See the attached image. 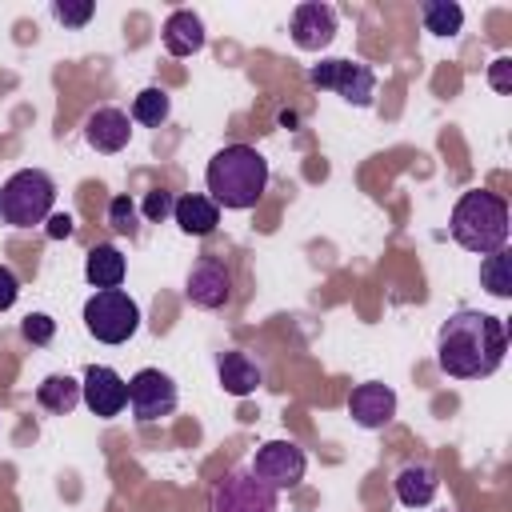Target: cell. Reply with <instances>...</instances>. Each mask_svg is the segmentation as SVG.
Segmentation results:
<instances>
[{
  "label": "cell",
  "mask_w": 512,
  "mask_h": 512,
  "mask_svg": "<svg viewBox=\"0 0 512 512\" xmlns=\"http://www.w3.org/2000/svg\"><path fill=\"white\" fill-rule=\"evenodd\" d=\"M348 416L360 428H384L396 416V392L388 384H380V380H364L348 396Z\"/></svg>",
  "instance_id": "13"
},
{
  "label": "cell",
  "mask_w": 512,
  "mask_h": 512,
  "mask_svg": "<svg viewBox=\"0 0 512 512\" xmlns=\"http://www.w3.org/2000/svg\"><path fill=\"white\" fill-rule=\"evenodd\" d=\"M80 400L88 404L92 416L112 420L128 404V380L116 368H108V364H88L84 368V380H80Z\"/></svg>",
  "instance_id": "11"
},
{
  "label": "cell",
  "mask_w": 512,
  "mask_h": 512,
  "mask_svg": "<svg viewBox=\"0 0 512 512\" xmlns=\"http://www.w3.org/2000/svg\"><path fill=\"white\" fill-rule=\"evenodd\" d=\"M448 232L468 252H480V256L500 252L508 244V200L488 192V188L460 192L452 220H448Z\"/></svg>",
  "instance_id": "3"
},
{
  "label": "cell",
  "mask_w": 512,
  "mask_h": 512,
  "mask_svg": "<svg viewBox=\"0 0 512 512\" xmlns=\"http://www.w3.org/2000/svg\"><path fill=\"white\" fill-rule=\"evenodd\" d=\"M392 484H396V500L404 508H428L440 492V476L428 464H404Z\"/></svg>",
  "instance_id": "17"
},
{
  "label": "cell",
  "mask_w": 512,
  "mask_h": 512,
  "mask_svg": "<svg viewBox=\"0 0 512 512\" xmlns=\"http://www.w3.org/2000/svg\"><path fill=\"white\" fill-rule=\"evenodd\" d=\"M16 296H20V276L8 264H0V312H8L16 304Z\"/></svg>",
  "instance_id": "29"
},
{
  "label": "cell",
  "mask_w": 512,
  "mask_h": 512,
  "mask_svg": "<svg viewBox=\"0 0 512 512\" xmlns=\"http://www.w3.org/2000/svg\"><path fill=\"white\" fill-rule=\"evenodd\" d=\"M304 468H308V456L296 440H268V444L256 448V456L248 464V472L256 480H264L268 488H276V492L296 488L304 480Z\"/></svg>",
  "instance_id": "9"
},
{
  "label": "cell",
  "mask_w": 512,
  "mask_h": 512,
  "mask_svg": "<svg viewBox=\"0 0 512 512\" xmlns=\"http://www.w3.org/2000/svg\"><path fill=\"white\" fill-rule=\"evenodd\" d=\"M204 184H208L216 208L248 212V208H256V200L268 192V160H264L252 144H224V148L208 160Z\"/></svg>",
  "instance_id": "2"
},
{
  "label": "cell",
  "mask_w": 512,
  "mask_h": 512,
  "mask_svg": "<svg viewBox=\"0 0 512 512\" xmlns=\"http://www.w3.org/2000/svg\"><path fill=\"white\" fill-rule=\"evenodd\" d=\"M488 84H492L496 92H512V60H508V56H496V60L488 64Z\"/></svg>",
  "instance_id": "28"
},
{
  "label": "cell",
  "mask_w": 512,
  "mask_h": 512,
  "mask_svg": "<svg viewBox=\"0 0 512 512\" xmlns=\"http://www.w3.org/2000/svg\"><path fill=\"white\" fill-rule=\"evenodd\" d=\"M212 512H280V492L256 480L248 468H232L212 488Z\"/></svg>",
  "instance_id": "6"
},
{
  "label": "cell",
  "mask_w": 512,
  "mask_h": 512,
  "mask_svg": "<svg viewBox=\"0 0 512 512\" xmlns=\"http://www.w3.org/2000/svg\"><path fill=\"white\" fill-rule=\"evenodd\" d=\"M288 32H292V44L300 52H320V48H328L336 40V12L328 4H320V0L296 4Z\"/></svg>",
  "instance_id": "12"
},
{
  "label": "cell",
  "mask_w": 512,
  "mask_h": 512,
  "mask_svg": "<svg viewBox=\"0 0 512 512\" xmlns=\"http://www.w3.org/2000/svg\"><path fill=\"white\" fill-rule=\"evenodd\" d=\"M108 228L120 232V236H132L136 232V204L128 196H112V204H108Z\"/></svg>",
  "instance_id": "26"
},
{
  "label": "cell",
  "mask_w": 512,
  "mask_h": 512,
  "mask_svg": "<svg viewBox=\"0 0 512 512\" xmlns=\"http://www.w3.org/2000/svg\"><path fill=\"white\" fill-rule=\"evenodd\" d=\"M508 328L500 316L480 308L452 312L436 332V360L452 380H484L504 364Z\"/></svg>",
  "instance_id": "1"
},
{
  "label": "cell",
  "mask_w": 512,
  "mask_h": 512,
  "mask_svg": "<svg viewBox=\"0 0 512 512\" xmlns=\"http://www.w3.org/2000/svg\"><path fill=\"white\" fill-rule=\"evenodd\" d=\"M420 20H424V32L432 36H456L464 28V8L456 0H424Z\"/></svg>",
  "instance_id": "21"
},
{
  "label": "cell",
  "mask_w": 512,
  "mask_h": 512,
  "mask_svg": "<svg viewBox=\"0 0 512 512\" xmlns=\"http://www.w3.org/2000/svg\"><path fill=\"white\" fill-rule=\"evenodd\" d=\"M216 376H220V388H224L228 396H252V392L260 388V380H264L260 364H256L248 352H240V348H232V352H220Z\"/></svg>",
  "instance_id": "16"
},
{
  "label": "cell",
  "mask_w": 512,
  "mask_h": 512,
  "mask_svg": "<svg viewBox=\"0 0 512 512\" xmlns=\"http://www.w3.org/2000/svg\"><path fill=\"white\" fill-rule=\"evenodd\" d=\"M184 292L196 308L204 312H216L232 300V268L220 260V256H200L192 268H188V280H184Z\"/></svg>",
  "instance_id": "10"
},
{
  "label": "cell",
  "mask_w": 512,
  "mask_h": 512,
  "mask_svg": "<svg viewBox=\"0 0 512 512\" xmlns=\"http://www.w3.org/2000/svg\"><path fill=\"white\" fill-rule=\"evenodd\" d=\"M124 272H128V260H124V252H120L116 244H96V248H88V256H84V276H88V284H92L96 292L120 288V284H124Z\"/></svg>",
  "instance_id": "19"
},
{
  "label": "cell",
  "mask_w": 512,
  "mask_h": 512,
  "mask_svg": "<svg viewBox=\"0 0 512 512\" xmlns=\"http://www.w3.org/2000/svg\"><path fill=\"white\" fill-rule=\"evenodd\" d=\"M180 404V392H176V380L160 368H140L132 380H128V408L140 424H156L164 416H172Z\"/></svg>",
  "instance_id": "8"
},
{
  "label": "cell",
  "mask_w": 512,
  "mask_h": 512,
  "mask_svg": "<svg viewBox=\"0 0 512 512\" xmlns=\"http://www.w3.org/2000/svg\"><path fill=\"white\" fill-rule=\"evenodd\" d=\"M20 336L28 340V344H52V336H56V320L48 316V312H28L24 320H20Z\"/></svg>",
  "instance_id": "25"
},
{
  "label": "cell",
  "mask_w": 512,
  "mask_h": 512,
  "mask_svg": "<svg viewBox=\"0 0 512 512\" xmlns=\"http://www.w3.org/2000/svg\"><path fill=\"white\" fill-rule=\"evenodd\" d=\"M160 36H164V48H168V56H196V52L204 48V40H208V32H204V20H200L192 8H176V12L164 20Z\"/></svg>",
  "instance_id": "15"
},
{
  "label": "cell",
  "mask_w": 512,
  "mask_h": 512,
  "mask_svg": "<svg viewBox=\"0 0 512 512\" xmlns=\"http://www.w3.org/2000/svg\"><path fill=\"white\" fill-rule=\"evenodd\" d=\"M44 232H48L52 240H68V236L76 232V220H72L68 212H52V216L44 220Z\"/></svg>",
  "instance_id": "30"
},
{
  "label": "cell",
  "mask_w": 512,
  "mask_h": 512,
  "mask_svg": "<svg viewBox=\"0 0 512 512\" xmlns=\"http://www.w3.org/2000/svg\"><path fill=\"white\" fill-rule=\"evenodd\" d=\"M480 284L492 296H500V300L512 296V260H508V248H500V252H492V256L480 260Z\"/></svg>",
  "instance_id": "23"
},
{
  "label": "cell",
  "mask_w": 512,
  "mask_h": 512,
  "mask_svg": "<svg viewBox=\"0 0 512 512\" xmlns=\"http://www.w3.org/2000/svg\"><path fill=\"white\" fill-rule=\"evenodd\" d=\"M84 140H88V148L112 156V152L128 148V140H132V116H128L124 108H112V104L96 108V112L84 120Z\"/></svg>",
  "instance_id": "14"
},
{
  "label": "cell",
  "mask_w": 512,
  "mask_h": 512,
  "mask_svg": "<svg viewBox=\"0 0 512 512\" xmlns=\"http://www.w3.org/2000/svg\"><path fill=\"white\" fill-rule=\"evenodd\" d=\"M52 16H56L64 28H84V24L96 16V4H92V0H52Z\"/></svg>",
  "instance_id": "24"
},
{
  "label": "cell",
  "mask_w": 512,
  "mask_h": 512,
  "mask_svg": "<svg viewBox=\"0 0 512 512\" xmlns=\"http://www.w3.org/2000/svg\"><path fill=\"white\" fill-rule=\"evenodd\" d=\"M168 112H172V96L164 88H144L132 100V120L144 124V128H160L168 120Z\"/></svg>",
  "instance_id": "22"
},
{
  "label": "cell",
  "mask_w": 512,
  "mask_h": 512,
  "mask_svg": "<svg viewBox=\"0 0 512 512\" xmlns=\"http://www.w3.org/2000/svg\"><path fill=\"white\" fill-rule=\"evenodd\" d=\"M84 328L100 344H124L140 328V308L124 288H104L84 300Z\"/></svg>",
  "instance_id": "5"
},
{
  "label": "cell",
  "mask_w": 512,
  "mask_h": 512,
  "mask_svg": "<svg viewBox=\"0 0 512 512\" xmlns=\"http://www.w3.org/2000/svg\"><path fill=\"white\" fill-rule=\"evenodd\" d=\"M308 80L324 92H336L340 100H348L356 108H368L376 96V72L360 60H320Z\"/></svg>",
  "instance_id": "7"
},
{
  "label": "cell",
  "mask_w": 512,
  "mask_h": 512,
  "mask_svg": "<svg viewBox=\"0 0 512 512\" xmlns=\"http://www.w3.org/2000/svg\"><path fill=\"white\" fill-rule=\"evenodd\" d=\"M172 208H176V196L168 192V188H152V192H144V204H140V212L156 224V220H164V216H172Z\"/></svg>",
  "instance_id": "27"
},
{
  "label": "cell",
  "mask_w": 512,
  "mask_h": 512,
  "mask_svg": "<svg viewBox=\"0 0 512 512\" xmlns=\"http://www.w3.org/2000/svg\"><path fill=\"white\" fill-rule=\"evenodd\" d=\"M172 216H176V224H180L184 236H212L216 224H220V208L212 204V196H200V192L176 196Z\"/></svg>",
  "instance_id": "18"
},
{
  "label": "cell",
  "mask_w": 512,
  "mask_h": 512,
  "mask_svg": "<svg viewBox=\"0 0 512 512\" xmlns=\"http://www.w3.org/2000/svg\"><path fill=\"white\" fill-rule=\"evenodd\" d=\"M36 404L52 416H68L76 404H80V380L64 376V372H52L36 384Z\"/></svg>",
  "instance_id": "20"
},
{
  "label": "cell",
  "mask_w": 512,
  "mask_h": 512,
  "mask_svg": "<svg viewBox=\"0 0 512 512\" xmlns=\"http://www.w3.org/2000/svg\"><path fill=\"white\" fill-rule=\"evenodd\" d=\"M56 180L44 168H20L0 184V220L8 228H32L52 216Z\"/></svg>",
  "instance_id": "4"
}]
</instances>
